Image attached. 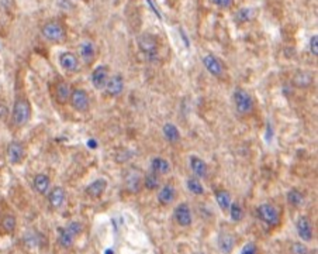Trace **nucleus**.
I'll return each mask as SVG.
<instances>
[{
    "instance_id": "22",
    "label": "nucleus",
    "mask_w": 318,
    "mask_h": 254,
    "mask_svg": "<svg viewBox=\"0 0 318 254\" xmlns=\"http://www.w3.org/2000/svg\"><path fill=\"white\" fill-rule=\"evenodd\" d=\"M162 134L168 143L176 144L180 142V132L173 123H165L162 127Z\"/></svg>"
},
{
    "instance_id": "13",
    "label": "nucleus",
    "mask_w": 318,
    "mask_h": 254,
    "mask_svg": "<svg viewBox=\"0 0 318 254\" xmlns=\"http://www.w3.org/2000/svg\"><path fill=\"white\" fill-rule=\"evenodd\" d=\"M59 65L63 71L66 72H75L78 71L79 68V58L76 54L70 52V51H65L59 56Z\"/></svg>"
},
{
    "instance_id": "38",
    "label": "nucleus",
    "mask_w": 318,
    "mask_h": 254,
    "mask_svg": "<svg viewBox=\"0 0 318 254\" xmlns=\"http://www.w3.org/2000/svg\"><path fill=\"white\" fill-rule=\"evenodd\" d=\"M87 146H89V147H93V148H96V147H97V143H96L94 140H89V142H87Z\"/></svg>"
},
{
    "instance_id": "36",
    "label": "nucleus",
    "mask_w": 318,
    "mask_h": 254,
    "mask_svg": "<svg viewBox=\"0 0 318 254\" xmlns=\"http://www.w3.org/2000/svg\"><path fill=\"white\" fill-rule=\"evenodd\" d=\"M309 46H310V51L311 54L314 56H318V36H311L310 38V42H309Z\"/></svg>"
},
{
    "instance_id": "7",
    "label": "nucleus",
    "mask_w": 318,
    "mask_h": 254,
    "mask_svg": "<svg viewBox=\"0 0 318 254\" xmlns=\"http://www.w3.org/2000/svg\"><path fill=\"white\" fill-rule=\"evenodd\" d=\"M109 66H106V65H99V66H96L93 71H92V74H90V82H92L94 89L101 90V89H104V86H106V84H107V80H109Z\"/></svg>"
},
{
    "instance_id": "33",
    "label": "nucleus",
    "mask_w": 318,
    "mask_h": 254,
    "mask_svg": "<svg viewBox=\"0 0 318 254\" xmlns=\"http://www.w3.org/2000/svg\"><path fill=\"white\" fill-rule=\"evenodd\" d=\"M290 253L292 254H309V248L304 246V243H293L290 246Z\"/></svg>"
},
{
    "instance_id": "12",
    "label": "nucleus",
    "mask_w": 318,
    "mask_h": 254,
    "mask_svg": "<svg viewBox=\"0 0 318 254\" xmlns=\"http://www.w3.org/2000/svg\"><path fill=\"white\" fill-rule=\"evenodd\" d=\"M24 156H25V150H24L23 143L20 142H11L7 146V160L10 164H20L23 161Z\"/></svg>"
},
{
    "instance_id": "15",
    "label": "nucleus",
    "mask_w": 318,
    "mask_h": 254,
    "mask_svg": "<svg viewBox=\"0 0 318 254\" xmlns=\"http://www.w3.org/2000/svg\"><path fill=\"white\" fill-rule=\"evenodd\" d=\"M79 56L86 65L93 62L94 58H96V47H94L92 41L85 40L79 44Z\"/></svg>"
},
{
    "instance_id": "23",
    "label": "nucleus",
    "mask_w": 318,
    "mask_h": 254,
    "mask_svg": "<svg viewBox=\"0 0 318 254\" xmlns=\"http://www.w3.org/2000/svg\"><path fill=\"white\" fill-rule=\"evenodd\" d=\"M151 171H154L158 175H166L171 172V164L163 157H154L151 160Z\"/></svg>"
},
{
    "instance_id": "17",
    "label": "nucleus",
    "mask_w": 318,
    "mask_h": 254,
    "mask_svg": "<svg viewBox=\"0 0 318 254\" xmlns=\"http://www.w3.org/2000/svg\"><path fill=\"white\" fill-rule=\"evenodd\" d=\"M107 190V181L104 178H99L94 180L93 182H90L86 186V195L90 198H100L101 195L104 194V190Z\"/></svg>"
},
{
    "instance_id": "25",
    "label": "nucleus",
    "mask_w": 318,
    "mask_h": 254,
    "mask_svg": "<svg viewBox=\"0 0 318 254\" xmlns=\"http://www.w3.org/2000/svg\"><path fill=\"white\" fill-rule=\"evenodd\" d=\"M216 200H217V205L220 206L221 210H228L230 209V205L233 204L231 202V195H230V192L225 190H216Z\"/></svg>"
},
{
    "instance_id": "26",
    "label": "nucleus",
    "mask_w": 318,
    "mask_h": 254,
    "mask_svg": "<svg viewBox=\"0 0 318 254\" xmlns=\"http://www.w3.org/2000/svg\"><path fill=\"white\" fill-rule=\"evenodd\" d=\"M73 238L75 236L66 228H58V243L63 248H70L73 244Z\"/></svg>"
},
{
    "instance_id": "28",
    "label": "nucleus",
    "mask_w": 318,
    "mask_h": 254,
    "mask_svg": "<svg viewBox=\"0 0 318 254\" xmlns=\"http://www.w3.org/2000/svg\"><path fill=\"white\" fill-rule=\"evenodd\" d=\"M144 186L147 188L148 190H155L159 188L161 185V180H159V175L155 174L154 171L148 172L145 176H144Z\"/></svg>"
},
{
    "instance_id": "4",
    "label": "nucleus",
    "mask_w": 318,
    "mask_h": 254,
    "mask_svg": "<svg viewBox=\"0 0 318 254\" xmlns=\"http://www.w3.org/2000/svg\"><path fill=\"white\" fill-rule=\"evenodd\" d=\"M256 218L269 228H275L280 223V212L272 204H262L256 208Z\"/></svg>"
},
{
    "instance_id": "32",
    "label": "nucleus",
    "mask_w": 318,
    "mask_h": 254,
    "mask_svg": "<svg viewBox=\"0 0 318 254\" xmlns=\"http://www.w3.org/2000/svg\"><path fill=\"white\" fill-rule=\"evenodd\" d=\"M228 210H230V216H231V219H233L234 222H241V220H242V218H244V210H242L240 204H237V202L231 204Z\"/></svg>"
},
{
    "instance_id": "34",
    "label": "nucleus",
    "mask_w": 318,
    "mask_h": 254,
    "mask_svg": "<svg viewBox=\"0 0 318 254\" xmlns=\"http://www.w3.org/2000/svg\"><path fill=\"white\" fill-rule=\"evenodd\" d=\"M66 229L76 238V236H79L80 233H82V230H83V226H82V223H79V222H70L68 226H66Z\"/></svg>"
},
{
    "instance_id": "16",
    "label": "nucleus",
    "mask_w": 318,
    "mask_h": 254,
    "mask_svg": "<svg viewBox=\"0 0 318 254\" xmlns=\"http://www.w3.org/2000/svg\"><path fill=\"white\" fill-rule=\"evenodd\" d=\"M176 190H175V186L171 185V184H168V185H163L162 188L159 190L158 192V202L162 205V206H169L172 205L173 202H175V199H176Z\"/></svg>"
},
{
    "instance_id": "6",
    "label": "nucleus",
    "mask_w": 318,
    "mask_h": 254,
    "mask_svg": "<svg viewBox=\"0 0 318 254\" xmlns=\"http://www.w3.org/2000/svg\"><path fill=\"white\" fill-rule=\"evenodd\" d=\"M70 106L79 113H85L90 108V99L87 92L83 89H72V94L69 98Z\"/></svg>"
},
{
    "instance_id": "35",
    "label": "nucleus",
    "mask_w": 318,
    "mask_h": 254,
    "mask_svg": "<svg viewBox=\"0 0 318 254\" xmlns=\"http://www.w3.org/2000/svg\"><path fill=\"white\" fill-rule=\"evenodd\" d=\"M241 254H258V247L254 242H249L245 246L242 247Z\"/></svg>"
},
{
    "instance_id": "20",
    "label": "nucleus",
    "mask_w": 318,
    "mask_h": 254,
    "mask_svg": "<svg viewBox=\"0 0 318 254\" xmlns=\"http://www.w3.org/2000/svg\"><path fill=\"white\" fill-rule=\"evenodd\" d=\"M49 186H51V180L48 175L37 174L34 176L32 188L35 190V192H38L39 195H47L49 192Z\"/></svg>"
},
{
    "instance_id": "27",
    "label": "nucleus",
    "mask_w": 318,
    "mask_h": 254,
    "mask_svg": "<svg viewBox=\"0 0 318 254\" xmlns=\"http://www.w3.org/2000/svg\"><path fill=\"white\" fill-rule=\"evenodd\" d=\"M286 198L289 205H292L293 208H300L303 205V202H304V195H303V192L296 190V188H293V190H290L287 192Z\"/></svg>"
},
{
    "instance_id": "19",
    "label": "nucleus",
    "mask_w": 318,
    "mask_h": 254,
    "mask_svg": "<svg viewBox=\"0 0 318 254\" xmlns=\"http://www.w3.org/2000/svg\"><path fill=\"white\" fill-rule=\"evenodd\" d=\"M65 198H66V194H65V190L62 186H55L48 192V202H49L51 208H54V209H59L62 206Z\"/></svg>"
},
{
    "instance_id": "5",
    "label": "nucleus",
    "mask_w": 318,
    "mask_h": 254,
    "mask_svg": "<svg viewBox=\"0 0 318 254\" xmlns=\"http://www.w3.org/2000/svg\"><path fill=\"white\" fill-rule=\"evenodd\" d=\"M137 44H138L141 52H144V56H147L148 60H151V61L156 60V56H158V41L154 36L142 34L138 37Z\"/></svg>"
},
{
    "instance_id": "31",
    "label": "nucleus",
    "mask_w": 318,
    "mask_h": 254,
    "mask_svg": "<svg viewBox=\"0 0 318 254\" xmlns=\"http://www.w3.org/2000/svg\"><path fill=\"white\" fill-rule=\"evenodd\" d=\"M187 190H190L193 195H203L204 194V188H203V184L199 181V178L196 176H190L186 181Z\"/></svg>"
},
{
    "instance_id": "11",
    "label": "nucleus",
    "mask_w": 318,
    "mask_h": 254,
    "mask_svg": "<svg viewBox=\"0 0 318 254\" xmlns=\"http://www.w3.org/2000/svg\"><path fill=\"white\" fill-rule=\"evenodd\" d=\"M296 229H297V234L299 238L304 240V242H311L313 236H314V230H313V224H311L310 219L307 216H300L299 220L296 223Z\"/></svg>"
},
{
    "instance_id": "18",
    "label": "nucleus",
    "mask_w": 318,
    "mask_h": 254,
    "mask_svg": "<svg viewBox=\"0 0 318 254\" xmlns=\"http://www.w3.org/2000/svg\"><path fill=\"white\" fill-rule=\"evenodd\" d=\"M217 246L223 254H230L235 247V238L228 232H223L217 238Z\"/></svg>"
},
{
    "instance_id": "8",
    "label": "nucleus",
    "mask_w": 318,
    "mask_h": 254,
    "mask_svg": "<svg viewBox=\"0 0 318 254\" xmlns=\"http://www.w3.org/2000/svg\"><path fill=\"white\" fill-rule=\"evenodd\" d=\"M202 62L204 65V68H206V71L209 72L210 75L216 76V78H220L224 74L223 62L213 54H206L204 56H202Z\"/></svg>"
},
{
    "instance_id": "29",
    "label": "nucleus",
    "mask_w": 318,
    "mask_h": 254,
    "mask_svg": "<svg viewBox=\"0 0 318 254\" xmlns=\"http://www.w3.org/2000/svg\"><path fill=\"white\" fill-rule=\"evenodd\" d=\"M0 226H1V229H3L4 233H13V232L16 230L17 226L16 218H14L13 214H6V216H3V218H1V222H0Z\"/></svg>"
},
{
    "instance_id": "3",
    "label": "nucleus",
    "mask_w": 318,
    "mask_h": 254,
    "mask_svg": "<svg viewBox=\"0 0 318 254\" xmlns=\"http://www.w3.org/2000/svg\"><path fill=\"white\" fill-rule=\"evenodd\" d=\"M233 100L235 110L242 116H248L254 112L255 104H254V99H252V96L248 90H245L242 88H237L233 94Z\"/></svg>"
},
{
    "instance_id": "37",
    "label": "nucleus",
    "mask_w": 318,
    "mask_h": 254,
    "mask_svg": "<svg viewBox=\"0 0 318 254\" xmlns=\"http://www.w3.org/2000/svg\"><path fill=\"white\" fill-rule=\"evenodd\" d=\"M211 2L220 8H230L234 3V0H211Z\"/></svg>"
},
{
    "instance_id": "10",
    "label": "nucleus",
    "mask_w": 318,
    "mask_h": 254,
    "mask_svg": "<svg viewBox=\"0 0 318 254\" xmlns=\"http://www.w3.org/2000/svg\"><path fill=\"white\" fill-rule=\"evenodd\" d=\"M173 218L178 223L179 226H183V228H187L190 226L192 222H193V216H192V210L187 204H179L178 206L175 208V212H173Z\"/></svg>"
},
{
    "instance_id": "1",
    "label": "nucleus",
    "mask_w": 318,
    "mask_h": 254,
    "mask_svg": "<svg viewBox=\"0 0 318 254\" xmlns=\"http://www.w3.org/2000/svg\"><path fill=\"white\" fill-rule=\"evenodd\" d=\"M41 36L49 42L61 44L66 38V28L59 20H49L41 27Z\"/></svg>"
},
{
    "instance_id": "21",
    "label": "nucleus",
    "mask_w": 318,
    "mask_h": 254,
    "mask_svg": "<svg viewBox=\"0 0 318 254\" xmlns=\"http://www.w3.org/2000/svg\"><path fill=\"white\" fill-rule=\"evenodd\" d=\"M70 94H72V88L69 86V84H66V82L56 84V86H55V99H56L58 104H68L69 102Z\"/></svg>"
},
{
    "instance_id": "14",
    "label": "nucleus",
    "mask_w": 318,
    "mask_h": 254,
    "mask_svg": "<svg viewBox=\"0 0 318 254\" xmlns=\"http://www.w3.org/2000/svg\"><path fill=\"white\" fill-rule=\"evenodd\" d=\"M189 164H190V170L196 178H206L209 175V166L207 162L197 156H192L189 158Z\"/></svg>"
},
{
    "instance_id": "24",
    "label": "nucleus",
    "mask_w": 318,
    "mask_h": 254,
    "mask_svg": "<svg viewBox=\"0 0 318 254\" xmlns=\"http://www.w3.org/2000/svg\"><path fill=\"white\" fill-rule=\"evenodd\" d=\"M311 84H313V76L307 71L296 72V75L293 76V85L300 88V89H306V88L311 86Z\"/></svg>"
},
{
    "instance_id": "2",
    "label": "nucleus",
    "mask_w": 318,
    "mask_h": 254,
    "mask_svg": "<svg viewBox=\"0 0 318 254\" xmlns=\"http://www.w3.org/2000/svg\"><path fill=\"white\" fill-rule=\"evenodd\" d=\"M11 119H13V123L18 127L24 126L30 122V119H31V106L25 98H17L14 100Z\"/></svg>"
},
{
    "instance_id": "39",
    "label": "nucleus",
    "mask_w": 318,
    "mask_h": 254,
    "mask_svg": "<svg viewBox=\"0 0 318 254\" xmlns=\"http://www.w3.org/2000/svg\"><path fill=\"white\" fill-rule=\"evenodd\" d=\"M197 254H202V253H197Z\"/></svg>"
},
{
    "instance_id": "30",
    "label": "nucleus",
    "mask_w": 318,
    "mask_h": 254,
    "mask_svg": "<svg viewBox=\"0 0 318 254\" xmlns=\"http://www.w3.org/2000/svg\"><path fill=\"white\" fill-rule=\"evenodd\" d=\"M254 17V10L249 8H240L237 13H235V16H234V20L237 22V23L240 24H244V23H248L249 20Z\"/></svg>"
},
{
    "instance_id": "9",
    "label": "nucleus",
    "mask_w": 318,
    "mask_h": 254,
    "mask_svg": "<svg viewBox=\"0 0 318 254\" xmlns=\"http://www.w3.org/2000/svg\"><path fill=\"white\" fill-rule=\"evenodd\" d=\"M104 90L107 92V95L113 96V98H117L123 94L124 90V78L121 74H114L109 76V80L104 86Z\"/></svg>"
}]
</instances>
